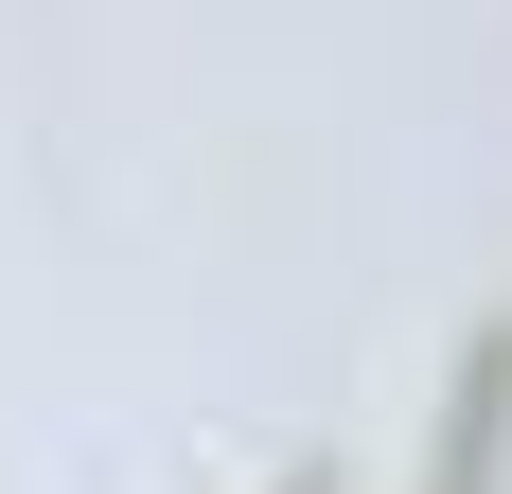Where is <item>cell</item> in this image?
I'll list each match as a JSON object with an SVG mask.
<instances>
[{
  "mask_svg": "<svg viewBox=\"0 0 512 494\" xmlns=\"http://www.w3.org/2000/svg\"><path fill=\"white\" fill-rule=\"evenodd\" d=\"M512 477V300L460 336V371H442V442H424V494H495Z\"/></svg>",
  "mask_w": 512,
  "mask_h": 494,
  "instance_id": "1",
  "label": "cell"
},
{
  "mask_svg": "<svg viewBox=\"0 0 512 494\" xmlns=\"http://www.w3.org/2000/svg\"><path fill=\"white\" fill-rule=\"evenodd\" d=\"M265 494H336V459H283V477H265Z\"/></svg>",
  "mask_w": 512,
  "mask_h": 494,
  "instance_id": "2",
  "label": "cell"
}]
</instances>
